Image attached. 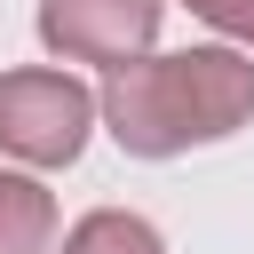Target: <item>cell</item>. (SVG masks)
I'll return each mask as SVG.
<instances>
[{"mask_svg":"<svg viewBox=\"0 0 254 254\" xmlns=\"http://www.w3.org/2000/svg\"><path fill=\"white\" fill-rule=\"evenodd\" d=\"M95 103L135 159H175V151L222 143L254 119V64L230 56V48L143 56V64H119Z\"/></svg>","mask_w":254,"mask_h":254,"instance_id":"obj_1","label":"cell"},{"mask_svg":"<svg viewBox=\"0 0 254 254\" xmlns=\"http://www.w3.org/2000/svg\"><path fill=\"white\" fill-rule=\"evenodd\" d=\"M95 95L64 71H0V151L32 167H71L95 127Z\"/></svg>","mask_w":254,"mask_h":254,"instance_id":"obj_2","label":"cell"},{"mask_svg":"<svg viewBox=\"0 0 254 254\" xmlns=\"http://www.w3.org/2000/svg\"><path fill=\"white\" fill-rule=\"evenodd\" d=\"M159 32V0H40V40L71 64H143Z\"/></svg>","mask_w":254,"mask_h":254,"instance_id":"obj_3","label":"cell"},{"mask_svg":"<svg viewBox=\"0 0 254 254\" xmlns=\"http://www.w3.org/2000/svg\"><path fill=\"white\" fill-rule=\"evenodd\" d=\"M56 238V198L32 175H0V254H48Z\"/></svg>","mask_w":254,"mask_h":254,"instance_id":"obj_4","label":"cell"},{"mask_svg":"<svg viewBox=\"0 0 254 254\" xmlns=\"http://www.w3.org/2000/svg\"><path fill=\"white\" fill-rule=\"evenodd\" d=\"M64 254H167V246H159V230H151L143 214H119V206H103V214L71 222Z\"/></svg>","mask_w":254,"mask_h":254,"instance_id":"obj_5","label":"cell"},{"mask_svg":"<svg viewBox=\"0 0 254 254\" xmlns=\"http://www.w3.org/2000/svg\"><path fill=\"white\" fill-rule=\"evenodd\" d=\"M190 16H206L214 32H230V40H254V0H183Z\"/></svg>","mask_w":254,"mask_h":254,"instance_id":"obj_6","label":"cell"}]
</instances>
